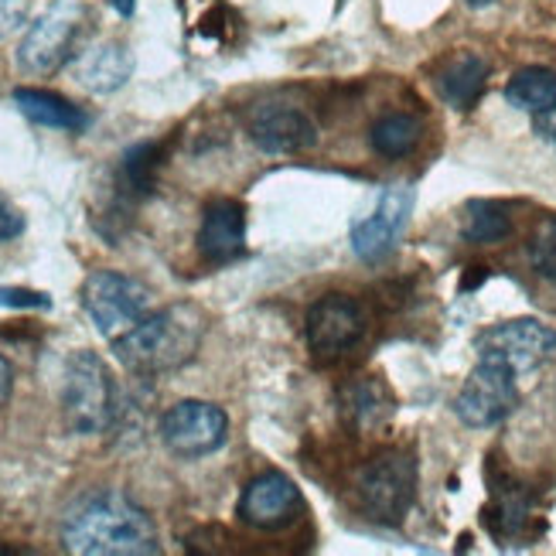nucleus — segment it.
<instances>
[{
  "instance_id": "obj_1",
  "label": "nucleus",
  "mask_w": 556,
  "mask_h": 556,
  "mask_svg": "<svg viewBox=\"0 0 556 556\" xmlns=\"http://www.w3.org/2000/svg\"><path fill=\"white\" fill-rule=\"evenodd\" d=\"M62 549L76 556H154L161 553L151 513L127 492L100 489L76 498L62 516Z\"/></svg>"
},
{
  "instance_id": "obj_2",
  "label": "nucleus",
  "mask_w": 556,
  "mask_h": 556,
  "mask_svg": "<svg viewBox=\"0 0 556 556\" xmlns=\"http://www.w3.org/2000/svg\"><path fill=\"white\" fill-rule=\"evenodd\" d=\"M208 331V318L195 304H172L143 314V318L113 338V352L119 366L134 376L154 379L188 366L199 355Z\"/></svg>"
},
{
  "instance_id": "obj_3",
  "label": "nucleus",
  "mask_w": 556,
  "mask_h": 556,
  "mask_svg": "<svg viewBox=\"0 0 556 556\" xmlns=\"http://www.w3.org/2000/svg\"><path fill=\"white\" fill-rule=\"evenodd\" d=\"M119 414V393L113 372L96 352H76L65 366L62 382V417L79 438H92L113 427Z\"/></svg>"
},
{
  "instance_id": "obj_4",
  "label": "nucleus",
  "mask_w": 556,
  "mask_h": 556,
  "mask_svg": "<svg viewBox=\"0 0 556 556\" xmlns=\"http://www.w3.org/2000/svg\"><path fill=\"white\" fill-rule=\"evenodd\" d=\"M358 509L379 526H400L417 498V462L406 451H382L355 475Z\"/></svg>"
},
{
  "instance_id": "obj_5",
  "label": "nucleus",
  "mask_w": 556,
  "mask_h": 556,
  "mask_svg": "<svg viewBox=\"0 0 556 556\" xmlns=\"http://www.w3.org/2000/svg\"><path fill=\"white\" fill-rule=\"evenodd\" d=\"M151 287L119 270H92L83 283V311L103 338H119L151 314Z\"/></svg>"
},
{
  "instance_id": "obj_6",
  "label": "nucleus",
  "mask_w": 556,
  "mask_h": 556,
  "mask_svg": "<svg viewBox=\"0 0 556 556\" xmlns=\"http://www.w3.org/2000/svg\"><path fill=\"white\" fill-rule=\"evenodd\" d=\"M414 202H417L414 185H386L376 195L372 208L352 219V229H349L352 253L362 263L390 260L406 236L409 215H414Z\"/></svg>"
},
{
  "instance_id": "obj_7",
  "label": "nucleus",
  "mask_w": 556,
  "mask_h": 556,
  "mask_svg": "<svg viewBox=\"0 0 556 556\" xmlns=\"http://www.w3.org/2000/svg\"><path fill=\"white\" fill-rule=\"evenodd\" d=\"M161 444L181 462H199L215 451H223L229 441V417L223 406L208 400H178L164 409L157 424Z\"/></svg>"
},
{
  "instance_id": "obj_8",
  "label": "nucleus",
  "mask_w": 556,
  "mask_h": 556,
  "mask_svg": "<svg viewBox=\"0 0 556 556\" xmlns=\"http://www.w3.org/2000/svg\"><path fill=\"white\" fill-rule=\"evenodd\" d=\"M516 372L505 369L495 358H478V366L465 379L462 393L454 400V414L471 430H492L505 424L519 406Z\"/></svg>"
},
{
  "instance_id": "obj_9",
  "label": "nucleus",
  "mask_w": 556,
  "mask_h": 556,
  "mask_svg": "<svg viewBox=\"0 0 556 556\" xmlns=\"http://www.w3.org/2000/svg\"><path fill=\"white\" fill-rule=\"evenodd\" d=\"M366 311L352 294H325L311 304L304 318L307 349L321 366L345 358L366 338Z\"/></svg>"
},
{
  "instance_id": "obj_10",
  "label": "nucleus",
  "mask_w": 556,
  "mask_h": 556,
  "mask_svg": "<svg viewBox=\"0 0 556 556\" xmlns=\"http://www.w3.org/2000/svg\"><path fill=\"white\" fill-rule=\"evenodd\" d=\"M79 28H83V8L76 0H59L21 38L17 65L28 76H52V72H59L68 62Z\"/></svg>"
},
{
  "instance_id": "obj_11",
  "label": "nucleus",
  "mask_w": 556,
  "mask_h": 556,
  "mask_svg": "<svg viewBox=\"0 0 556 556\" xmlns=\"http://www.w3.org/2000/svg\"><path fill=\"white\" fill-rule=\"evenodd\" d=\"M478 358H495L516 376H526L556 355V328L536 318H513L485 328L475 338Z\"/></svg>"
},
{
  "instance_id": "obj_12",
  "label": "nucleus",
  "mask_w": 556,
  "mask_h": 556,
  "mask_svg": "<svg viewBox=\"0 0 556 556\" xmlns=\"http://www.w3.org/2000/svg\"><path fill=\"white\" fill-rule=\"evenodd\" d=\"M304 509V498L298 481L283 471H263L247 481L243 495L236 502V516L243 526L260 529V533H277L287 529Z\"/></svg>"
},
{
  "instance_id": "obj_13",
  "label": "nucleus",
  "mask_w": 556,
  "mask_h": 556,
  "mask_svg": "<svg viewBox=\"0 0 556 556\" xmlns=\"http://www.w3.org/2000/svg\"><path fill=\"white\" fill-rule=\"evenodd\" d=\"M247 134L263 154H304L321 140L318 124L298 106L260 103L247 116Z\"/></svg>"
},
{
  "instance_id": "obj_14",
  "label": "nucleus",
  "mask_w": 556,
  "mask_h": 556,
  "mask_svg": "<svg viewBox=\"0 0 556 556\" xmlns=\"http://www.w3.org/2000/svg\"><path fill=\"white\" fill-rule=\"evenodd\" d=\"M199 253L208 263H232L247 253V205L236 199H212L202 208Z\"/></svg>"
},
{
  "instance_id": "obj_15",
  "label": "nucleus",
  "mask_w": 556,
  "mask_h": 556,
  "mask_svg": "<svg viewBox=\"0 0 556 556\" xmlns=\"http://www.w3.org/2000/svg\"><path fill=\"white\" fill-rule=\"evenodd\" d=\"M489 76H492V65L475 55V52H462L454 55L451 62H444V68L438 72V79H433V86H438V96L451 106V110H475L478 100L485 96V86H489Z\"/></svg>"
},
{
  "instance_id": "obj_16",
  "label": "nucleus",
  "mask_w": 556,
  "mask_h": 556,
  "mask_svg": "<svg viewBox=\"0 0 556 556\" xmlns=\"http://www.w3.org/2000/svg\"><path fill=\"white\" fill-rule=\"evenodd\" d=\"M167 161V143L164 140H140L124 151L116 164V195L119 202H140L154 195L157 175Z\"/></svg>"
},
{
  "instance_id": "obj_17",
  "label": "nucleus",
  "mask_w": 556,
  "mask_h": 556,
  "mask_svg": "<svg viewBox=\"0 0 556 556\" xmlns=\"http://www.w3.org/2000/svg\"><path fill=\"white\" fill-rule=\"evenodd\" d=\"M130 76H134V55H130V48L119 41H103L89 48L76 65L79 86L96 96H110L116 89H124Z\"/></svg>"
},
{
  "instance_id": "obj_18",
  "label": "nucleus",
  "mask_w": 556,
  "mask_h": 556,
  "mask_svg": "<svg viewBox=\"0 0 556 556\" xmlns=\"http://www.w3.org/2000/svg\"><path fill=\"white\" fill-rule=\"evenodd\" d=\"M338 403H342V417L362 430L382 427L393 417L396 400L379 376H355L338 390Z\"/></svg>"
},
{
  "instance_id": "obj_19",
  "label": "nucleus",
  "mask_w": 556,
  "mask_h": 556,
  "mask_svg": "<svg viewBox=\"0 0 556 556\" xmlns=\"http://www.w3.org/2000/svg\"><path fill=\"white\" fill-rule=\"evenodd\" d=\"M11 100L21 116H28L31 124L48 127V130H65V134H83L89 127V113L79 110L76 103H68L65 96L48 92V89H31L21 86L11 92Z\"/></svg>"
},
{
  "instance_id": "obj_20",
  "label": "nucleus",
  "mask_w": 556,
  "mask_h": 556,
  "mask_svg": "<svg viewBox=\"0 0 556 556\" xmlns=\"http://www.w3.org/2000/svg\"><path fill=\"white\" fill-rule=\"evenodd\" d=\"M424 140V124L420 116L414 113H382L376 124L369 127V148L379 154V157H390V161H400V157H409Z\"/></svg>"
},
{
  "instance_id": "obj_21",
  "label": "nucleus",
  "mask_w": 556,
  "mask_h": 556,
  "mask_svg": "<svg viewBox=\"0 0 556 556\" xmlns=\"http://www.w3.org/2000/svg\"><path fill=\"white\" fill-rule=\"evenodd\" d=\"M505 103L529 116L556 106V72L543 65L519 68L516 76L505 83Z\"/></svg>"
},
{
  "instance_id": "obj_22",
  "label": "nucleus",
  "mask_w": 556,
  "mask_h": 556,
  "mask_svg": "<svg viewBox=\"0 0 556 556\" xmlns=\"http://www.w3.org/2000/svg\"><path fill=\"white\" fill-rule=\"evenodd\" d=\"M513 232V215L502 202L492 199H471L462 212V236L475 247H492L502 243Z\"/></svg>"
},
{
  "instance_id": "obj_23",
  "label": "nucleus",
  "mask_w": 556,
  "mask_h": 556,
  "mask_svg": "<svg viewBox=\"0 0 556 556\" xmlns=\"http://www.w3.org/2000/svg\"><path fill=\"white\" fill-rule=\"evenodd\" d=\"M529 263L540 277L556 280V215H546L529 239Z\"/></svg>"
},
{
  "instance_id": "obj_24",
  "label": "nucleus",
  "mask_w": 556,
  "mask_h": 556,
  "mask_svg": "<svg viewBox=\"0 0 556 556\" xmlns=\"http://www.w3.org/2000/svg\"><path fill=\"white\" fill-rule=\"evenodd\" d=\"M0 307L8 311H48L52 307V298L45 290H31V287H0Z\"/></svg>"
},
{
  "instance_id": "obj_25",
  "label": "nucleus",
  "mask_w": 556,
  "mask_h": 556,
  "mask_svg": "<svg viewBox=\"0 0 556 556\" xmlns=\"http://www.w3.org/2000/svg\"><path fill=\"white\" fill-rule=\"evenodd\" d=\"M31 17V0H0V35L24 28Z\"/></svg>"
},
{
  "instance_id": "obj_26",
  "label": "nucleus",
  "mask_w": 556,
  "mask_h": 556,
  "mask_svg": "<svg viewBox=\"0 0 556 556\" xmlns=\"http://www.w3.org/2000/svg\"><path fill=\"white\" fill-rule=\"evenodd\" d=\"M24 232V212L0 191V243H11Z\"/></svg>"
},
{
  "instance_id": "obj_27",
  "label": "nucleus",
  "mask_w": 556,
  "mask_h": 556,
  "mask_svg": "<svg viewBox=\"0 0 556 556\" xmlns=\"http://www.w3.org/2000/svg\"><path fill=\"white\" fill-rule=\"evenodd\" d=\"M533 134L546 143L549 151H556V106L533 113Z\"/></svg>"
},
{
  "instance_id": "obj_28",
  "label": "nucleus",
  "mask_w": 556,
  "mask_h": 556,
  "mask_svg": "<svg viewBox=\"0 0 556 556\" xmlns=\"http://www.w3.org/2000/svg\"><path fill=\"white\" fill-rule=\"evenodd\" d=\"M11 393H14V366L0 355V406H8Z\"/></svg>"
},
{
  "instance_id": "obj_29",
  "label": "nucleus",
  "mask_w": 556,
  "mask_h": 556,
  "mask_svg": "<svg viewBox=\"0 0 556 556\" xmlns=\"http://www.w3.org/2000/svg\"><path fill=\"white\" fill-rule=\"evenodd\" d=\"M110 8L119 14V17H130L137 11V0H110Z\"/></svg>"
},
{
  "instance_id": "obj_30",
  "label": "nucleus",
  "mask_w": 556,
  "mask_h": 556,
  "mask_svg": "<svg viewBox=\"0 0 556 556\" xmlns=\"http://www.w3.org/2000/svg\"><path fill=\"white\" fill-rule=\"evenodd\" d=\"M468 8H489V4H495V0H465Z\"/></svg>"
}]
</instances>
